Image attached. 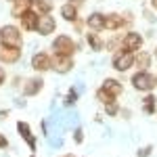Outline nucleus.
Instances as JSON below:
<instances>
[{
  "mask_svg": "<svg viewBox=\"0 0 157 157\" xmlns=\"http://www.w3.org/2000/svg\"><path fill=\"white\" fill-rule=\"evenodd\" d=\"M29 157H36V153H32V155H29Z\"/></svg>",
  "mask_w": 157,
  "mask_h": 157,
  "instance_id": "obj_37",
  "label": "nucleus"
},
{
  "mask_svg": "<svg viewBox=\"0 0 157 157\" xmlns=\"http://www.w3.org/2000/svg\"><path fill=\"white\" fill-rule=\"evenodd\" d=\"M78 98H80V92H78L75 88H69L67 94L63 97V105H65V107H73V105L78 103Z\"/></svg>",
  "mask_w": 157,
  "mask_h": 157,
  "instance_id": "obj_23",
  "label": "nucleus"
},
{
  "mask_svg": "<svg viewBox=\"0 0 157 157\" xmlns=\"http://www.w3.org/2000/svg\"><path fill=\"white\" fill-rule=\"evenodd\" d=\"M151 153H153V145H145V147L138 149L136 157H151Z\"/></svg>",
  "mask_w": 157,
  "mask_h": 157,
  "instance_id": "obj_26",
  "label": "nucleus"
},
{
  "mask_svg": "<svg viewBox=\"0 0 157 157\" xmlns=\"http://www.w3.org/2000/svg\"><path fill=\"white\" fill-rule=\"evenodd\" d=\"M75 67V61L69 55H52V71L59 75H67Z\"/></svg>",
  "mask_w": 157,
  "mask_h": 157,
  "instance_id": "obj_10",
  "label": "nucleus"
},
{
  "mask_svg": "<svg viewBox=\"0 0 157 157\" xmlns=\"http://www.w3.org/2000/svg\"><path fill=\"white\" fill-rule=\"evenodd\" d=\"M38 19H40V13H38L36 9H29L27 13L21 15V19H19V27H21L23 32H36Z\"/></svg>",
  "mask_w": 157,
  "mask_h": 157,
  "instance_id": "obj_13",
  "label": "nucleus"
},
{
  "mask_svg": "<svg viewBox=\"0 0 157 157\" xmlns=\"http://www.w3.org/2000/svg\"><path fill=\"white\" fill-rule=\"evenodd\" d=\"M23 57V50L21 46H13V44H6V42H0V63L2 65H15L19 63Z\"/></svg>",
  "mask_w": 157,
  "mask_h": 157,
  "instance_id": "obj_8",
  "label": "nucleus"
},
{
  "mask_svg": "<svg viewBox=\"0 0 157 157\" xmlns=\"http://www.w3.org/2000/svg\"><path fill=\"white\" fill-rule=\"evenodd\" d=\"M34 9L40 15H50L55 9V0H38V2H34Z\"/></svg>",
  "mask_w": 157,
  "mask_h": 157,
  "instance_id": "obj_22",
  "label": "nucleus"
},
{
  "mask_svg": "<svg viewBox=\"0 0 157 157\" xmlns=\"http://www.w3.org/2000/svg\"><path fill=\"white\" fill-rule=\"evenodd\" d=\"M101 86L107 90L109 94H113L115 98H120L121 94H124V84H121L120 80H115V78H105Z\"/></svg>",
  "mask_w": 157,
  "mask_h": 157,
  "instance_id": "obj_19",
  "label": "nucleus"
},
{
  "mask_svg": "<svg viewBox=\"0 0 157 157\" xmlns=\"http://www.w3.org/2000/svg\"><path fill=\"white\" fill-rule=\"evenodd\" d=\"M132 23V13H105V32H121Z\"/></svg>",
  "mask_w": 157,
  "mask_h": 157,
  "instance_id": "obj_2",
  "label": "nucleus"
},
{
  "mask_svg": "<svg viewBox=\"0 0 157 157\" xmlns=\"http://www.w3.org/2000/svg\"><path fill=\"white\" fill-rule=\"evenodd\" d=\"M29 9H34V2L32 0H15V2H11V17L19 21L21 15L27 13Z\"/></svg>",
  "mask_w": 157,
  "mask_h": 157,
  "instance_id": "obj_17",
  "label": "nucleus"
},
{
  "mask_svg": "<svg viewBox=\"0 0 157 157\" xmlns=\"http://www.w3.org/2000/svg\"><path fill=\"white\" fill-rule=\"evenodd\" d=\"M155 115H157V113H155Z\"/></svg>",
  "mask_w": 157,
  "mask_h": 157,
  "instance_id": "obj_40",
  "label": "nucleus"
},
{
  "mask_svg": "<svg viewBox=\"0 0 157 157\" xmlns=\"http://www.w3.org/2000/svg\"><path fill=\"white\" fill-rule=\"evenodd\" d=\"M94 98H97V101L101 103V105H103V107H105V105H111V103H115V101H117V98L113 97V94H109V92L105 90V88H103V86H98V88H97V92H94Z\"/></svg>",
  "mask_w": 157,
  "mask_h": 157,
  "instance_id": "obj_21",
  "label": "nucleus"
},
{
  "mask_svg": "<svg viewBox=\"0 0 157 157\" xmlns=\"http://www.w3.org/2000/svg\"><path fill=\"white\" fill-rule=\"evenodd\" d=\"M6 117H9V109H2L0 111V120H6Z\"/></svg>",
  "mask_w": 157,
  "mask_h": 157,
  "instance_id": "obj_33",
  "label": "nucleus"
},
{
  "mask_svg": "<svg viewBox=\"0 0 157 157\" xmlns=\"http://www.w3.org/2000/svg\"><path fill=\"white\" fill-rule=\"evenodd\" d=\"M134 55L136 52H124V50H117L113 57H111V67L117 73H126L134 67Z\"/></svg>",
  "mask_w": 157,
  "mask_h": 157,
  "instance_id": "obj_7",
  "label": "nucleus"
},
{
  "mask_svg": "<svg viewBox=\"0 0 157 157\" xmlns=\"http://www.w3.org/2000/svg\"><path fill=\"white\" fill-rule=\"evenodd\" d=\"M65 2H71V4H75V6H78V9H80V6H82V4H84L86 0H65Z\"/></svg>",
  "mask_w": 157,
  "mask_h": 157,
  "instance_id": "obj_31",
  "label": "nucleus"
},
{
  "mask_svg": "<svg viewBox=\"0 0 157 157\" xmlns=\"http://www.w3.org/2000/svg\"><path fill=\"white\" fill-rule=\"evenodd\" d=\"M145 17L149 19V21H155V17H153V13H151V11H145Z\"/></svg>",
  "mask_w": 157,
  "mask_h": 157,
  "instance_id": "obj_34",
  "label": "nucleus"
},
{
  "mask_svg": "<svg viewBox=\"0 0 157 157\" xmlns=\"http://www.w3.org/2000/svg\"><path fill=\"white\" fill-rule=\"evenodd\" d=\"M120 115H121V117H126V120H130V115H132V113H130V109H121Z\"/></svg>",
  "mask_w": 157,
  "mask_h": 157,
  "instance_id": "obj_30",
  "label": "nucleus"
},
{
  "mask_svg": "<svg viewBox=\"0 0 157 157\" xmlns=\"http://www.w3.org/2000/svg\"><path fill=\"white\" fill-rule=\"evenodd\" d=\"M151 63H153V55L147 52V50H138V52L134 55V67L140 69V71H149Z\"/></svg>",
  "mask_w": 157,
  "mask_h": 157,
  "instance_id": "obj_18",
  "label": "nucleus"
},
{
  "mask_svg": "<svg viewBox=\"0 0 157 157\" xmlns=\"http://www.w3.org/2000/svg\"><path fill=\"white\" fill-rule=\"evenodd\" d=\"M6 147H9V138L4 134H0V149H6Z\"/></svg>",
  "mask_w": 157,
  "mask_h": 157,
  "instance_id": "obj_28",
  "label": "nucleus"
},
{
  "mask_svg": "<svg viewBox=\"0 0 157 157\" xmlns=\"http://www.w3.org/2000/svg\"><path fill=\"white\" fill-rule=\"evenodd\" d=\"M0 42H6L13 46H23V29L15 23H6L0 27Z\"/></svg>",
  "mask_w": 157,
  "mask_h": 157,
  "instance_id": "obj_5",
  "label": "nucleus"
},
{
  "mask_svg": "<svg viewBox=\"0 0 157 157\" xmlns=\"http://www.w3.org/2000/svg\"><path fill=\"white\" fill-rule=\"evenodd\" d=\"M153 59L157 61V46H155V48H153Z\"/></svg>",
  "mask_w": 157,
  "mask_h": 157,
  "instance_id": "obj_35",
  "label": "nucleus"
},
{
  "mask_svg": "<svg viewBox=\"0 0 157 157\" xmlns=\"http://www.w3.org/2000/svg\"><path fill=\"white\" fill-rule=\"evenodd\" d=\"M120 111H121V107H120V103L115 101V103H111V105H105V115L107 117H117L120 115Z\"/></svg>",
  "mask_w": 157,
  "mask_h": 157,
  "instance_id": "obj_24",
  "label": "nucleus"
},
{
  "mask_svg": "<svg viewBox=\"0 0 157 157\" xmlns=\"http://www.w3.org/2000/svg\"><path fill=\"white\" fill-rule=\"evenodd\" d=\"M55 32H57V19L52 17V13H50V15H40L36 34H40V36H50V34H55Z\"/></svg>",
  "mask_w": 157,
  "mask_h": 157,
  "instance_id": "obj_12",
  "label": "nucleus"
},
{
  "mask_svg": "<svg viewBox=\"0 0 157 157\" xmlns=\"http://www.w3.org/2000/svg\"><path fill=\"white\" fill-rule=\"evenodd\" d=\"M50 48H52V55H69V57H73V55L80 50V44H78L71 36L59 34V36L52 40Z\"/></svg>",
  "mask_w": 157,
  "mask_h": 157,
  "instance_id": "obj_3",
  "label": "nucleus"
},
{
  "mask_svg": "<svg viewBox=\"0 0 157 157\" xmlns=\"http://www.w3.org/2000/svg\"><path fill=\"white\" fill-rule=\"evenodd\" d=\"M42 90H44V78H42L40 73L32 75V78H25L23 84H21L23 97H38Z\"/></svg>",
  "mask_w": 157,
  "mask_h": 157,
  "instance_id": "obj_9",
  "label": "nucleus"
},
{
  "mask_svg": "<svg viewBox=\"0 0 157 157\" xmlns=\"http://www.w3.org/2000/svg\"><path fill=\"white\" fill-rule=\"evenodd\" d=\"M29 67L34 69L36 73H46L52 71V55H48L46 50H38L32 55V61H29Z\"/></svg>",
  "mask_w": 157,
  "mask_h": 157,
  "instance_id": "obj_6",
  "label": "nucleus"
},
{
  "mask_svg": "<svg viewBox=\"0 0 157 157\" xmlns=\"http://www.w3.org/2000/svg\"><path fill=\"white\" fill-rule=\"evenodd\" d=\"M71 136H73V143H75V145H82V143H84V128L78 126V128L73 130Z\"/></svg>",
  "mask_w": 157,
  "mask_h": 157,
  "instance_id": "obj_25",
  "label": "nucleus"
},
{
  "mask_svg": "<svg viewBox=\"0 0 157 157\" xmlns=\"http://www.w3.org/2000/svg\"><path fill=\"white\" fill-rule=\"evenodd\" d=\"M6 78H9V75H6V69H4V67H0V86L6 82Z\"/></svg>",
  "mask_w": 157,
  "mask_h": 157,
  "instance_id": "obj_29",
  "label": "nucleus"
},
{
  "mask_svg": "<svg viewBox=\"0 0 157 157\" xmlns=\"http://www.w3.org/2000/svg\"><path fill=\"white\" fill-rule=\"evenodd\" d=\"M32 2H38V0H32Z\"/></svg>",
  "mask_w": 157,
  "mask_h": 157,
  "instance_id": "obj_38",
  "label": "nucleus"
},
{
  "mask_svg": "<svg viewBox=\"0 0 157 157\" xmlns=\"http://www.w3.org/2000/svg\"><path fill=\"white\" fill-rule=\"evenodd\" d=\"M143 113H147V115H155L157 113V97L153 92H147L145 98H143Z\"/></svg>",
  "mask_w": 157,
  "mask_h": 157,
  "instance_id": "obj_20",
  "label": "nucleus"
},
{
  "mask_svg": "<svg viewBox=\"0 0 157 157\" xmlns=\"http://www.w3.org/2000/svg\"><path fill=\"white\" fill-rule=\"evenodd\" d=\"M84 21H86V27H88L90 32H98V34L105 32V13L94 11V13H90Z\"/></svg>",
  "mask_w": 157,
  "mask_h": 157,
  "instance_id": "obj_14",
  "label": "nucleus"
},
{
  "mask_svg": "<svg viewBox=\"0 0 157 157\" xmlns=\"http://www.w3.org/2000/svg\"><path fill=\"white\" fill-rule=\"evenodd\" d=\"M17 134H19L25 143H27L29 151H32V153H36V149H38V138L34 136V132H32V126H29L27 121H23V120L17 121Z\"/></svg>",
  "mask_w": 157,
  "mask_h": 157,
  "instance_id": "obj_11",
  "label": "nucleus"
},
{
  "mask_svg": "<svg viewBox=\"0 0 157 157\" xmlns=\"http://www.w3.org/2000/svg\"><path fill=\"white\" fill-rule=\"evenodd\" d=\"M59 15L63 17V21H67V23H73V21H78L80 19V9L71 4V2H63L59 9Z\"/></svg>",
  "mask_w": 157,
  "mask_h": 157,
  "instance_id": "obj_15",
  "label": "nucleus"
},
{
  "mask_svg": "<svg viewBox=\"0 0 157 157\" xmlns=\"http://www.w3.org/2000/svg\"><path fill=\"white\" fill-rule=\"evenodd\" d=\"M145 46V38L140 36L138 32H134V29H128L120 40V48L117 50H124V52H138V50H143Z\"/></svg>",
  "mask_w": 157,
  "mask_h": 157,
  "instance_id": "obj_4",
  "label": "nucleus"
},
{
  "mask_svg": "<svg viewBox=\"0 0 157 157\" xmlns=\"http://www.w3.org/2000/svg\"><path fill=\"white\" fill-rule=\"evenodd\" d=\"M59 157H75L73 153H65V155H59Z\"/></svg>",
  "mask_w": 157,
  "mask_h": 157,
  "instance_id": "obj_36",
  "label": "nucleus"
},
{
  "mask_svg": "<svg viewBox=\"0 0 157 157\" xmlns=\"http://www.w3.org/2000/svg\"><path fill=\"white\" fill-rule=\"evenodd\" d=\"M73 29H75V34H84V27H86V21L82 19H78V21H73Z\"/></svg>",
  "mask_w": 157,
  "mask_h": 157,
  "instance_id": "obj_27",
  "label": "nucleus"
},
{
  "mask_svg": "<svg viewBox=\"0 0 157 157\" xmlns=\"http://www.w3.org/2000/svg\"><path fill=\"white\" fill-rule=\"evenodd\" d=\"M130 84L136 92H140V94H147V92H153L157 88V75H153L151 71H140V69H136L132 73V78H130Z\"/></svg>",
  "mask_w": 157,
  "mask_h": 157,
  "instance_id": "obj_1",
  "label": "nucleus"
},
{
  "mask_svg": "<svg viewBox=\"0 0 157 157\" xmlns=\"http://www.w3.org/2000/svg\"><path fill=\"white\" fill-rule=\"evenodd\" d=\"M84 40H86V44L90 46V50H94V52H101V50H105V40L101 38V34L98 32H86L84 34Z\"/></svg>",
  "mask_w": 157,
  "mask_h": 157,
  "instance_id": "obj_16",
  "label": "nucleus"
},
{
  "mask_svg": "<svg viewBox=\"0 0 157 157\" xmlns=\"http://www.w3.org/2000/svg\"><path fill=\"white\" fill-rule=\"evenodd\" d=\"M9 2H15V0H9Z\"/></svg>",
  "mask_w": 157,
  "mask_h": 157,
  "instance_id": "obj_39",
  "label": "nucleus"
},
{
  "mask_svg": "<svg viewBox=\"0 0 157 157\" xmlns=\"http://www.w3.org/2000/svg\"><path fill=\"white\" fill-rule=\"evenodd\" d=\"M149 6H151V11L157 13V0H149Z\"/></svg>",
  "mask_w": 157,
  "mask_h": 157,
  "instance_id": "obj_32",
  "label": "nucleus"
}]
</instances>
